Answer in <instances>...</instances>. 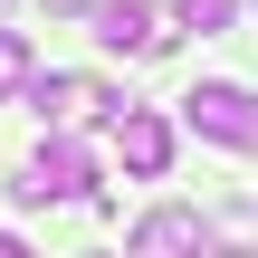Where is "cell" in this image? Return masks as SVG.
<instances>
[{"label": "cell", "instance_id": "6da1fadb", "mask_svg": "<svg viewBox=\"0 0 258 258\" xmlns=\"http://www.w3.org/2000/svg\"><path fill=\"white\" fill-rule=\"evenodd\" d=\"M182 124H191L201 144H220V153H258V86H239V77H201V86L182 96Z\"/></svg>", "mask_w": 258, "mask_h": 258}, {"label": "cell", "instance_id": "30bf717a", "mask_svg": "<svg viewBox=\"0 0 258 258\" xmlns=\"http://www.w3.org/2000/svg\"><path fill=\"white\" fill-rule=\"evenodd\" d=\"M201 258H258V249H201Z\"/></svg>", "mask_w": 258, "mask_h": 258}, {"label": "cell", "instance_id": "3957f363", "mask_svg": "<svg viewBox=\"0 0 258 258\" xmlns=\"http://www.w3.org/2000/svg\"><path fill=\"white\" fill-rule=\"evenodd\" d=\"M86 19H96V38L124 48V57H172V38H182V10H153V0H96Z\"/></svg>", "mask_w": 258, "mask_h": 258}, {"label": "cell", "instance_id": "277c9868", "mask_svg": "<svg viewBox=\"0 0 258 258\" xmlns=\"http://www.w3.org/2000/svg\"><path fill=\"white\" fill-rule=\"evenodd\" d=\"M29 115L48 124V134H67V124H86V115H124V96H105L96 77H29Z\"/></svg>", "mask_w": 258, "mask_h": 258}, {"label": "cell", "instance_id": "5b68a950", "mask_svg": "<svg viewBox=\"0 0 258 258\" xmlns=\"http://www.w3.org/2000/svg\"><path fill=\"white\" fill-rule=\"evenodd\" d=\"M115 153H124V172H134V182H163V172H172V115L124 105V115H115Z\"/></svg>", "mask_w": 258, "mask_h": 258}, {"label": "cell", "instance_id": "9c48e42d", "mask_svg": "<svg viewBox=\"0 0 258 258\" xmlns=\"http://www.w3.org/2000/svg\"><path fill=\"white\" fill-rule=\"evenodd\" d=\"M0 258H29V239H19V230H0Z\"/></svg>", "mask_w": 258, "mask_h": 258}, {"label": "cell", "instance_id": "ba28073f", "mask_svg": "<svg viewBox=\"0 0 258 258\" xmlns=\"http://www.w3.org/2000/svg\"><path fill=\"white\" fill-rule=\"evenodd\" d=\"M230 10H239V0H182V29H201V38H220V29H230Z\"/></svg>", "mask_w": 258, "mask_h": 258}, {"label": "cell", "instance_id": "8992f818", "mask_svg": "<svg viewBox=\"0 0 258 258\" xmlns=\"http://www.w3.org/2000/svg\"><path fill=\"white\" fill-rule=\"evenodd\" d=\"M124 258H201V211H182V201L144 211L134 239H124Z\"/></svg>", "mask_w": 258, "mask_h": 258}, {"label": "cell", "instance_id": "7a4b0ae2", "mask_svg": "<svg viewBox=\"0 0 258 258\" xmlns=\"http://www.w3.org/2000/svg\"><path fill=\"white\" fill-rule=\"evenodd\" d=\"M96 191V153L77 144V134H48L29 163H19V182H10V201L19 211H48V201H86Z\"/></svg>", "mask_w": 258, "mask_h": 258}, {"label": "cell", "instance_id": "52a82bcc", "mask_svg": "<svg viewBox=\"0 0 258 258\" xmlns=\"http://www.w3.org/2000/svg\"><path fill=\"white\" fill-rule=\"evenodd\" d=\"M29 77H38L29 38H19V29H0V96H29Z\"/></svg>", "mask_w": 258, "mask_h": 258}]
</instances>
